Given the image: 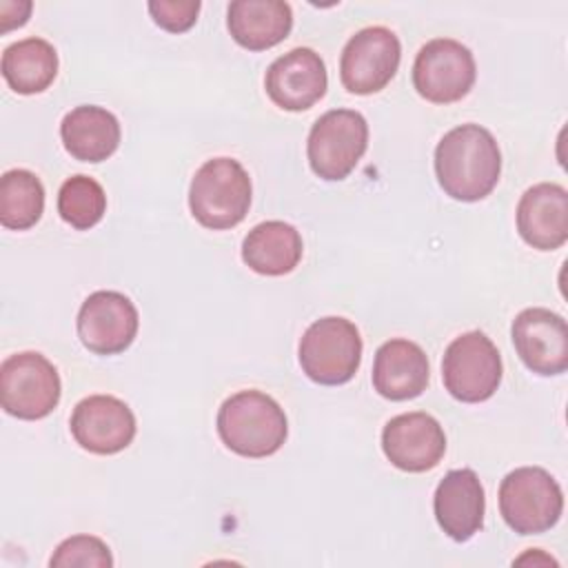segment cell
I'll use <instances>...</instances> for the list:
<instances>
[{
    "mask_svg": "<svg viewBox=\"0 0 568 568\" xmlns=\"http://www.w3.org/2000/svg\"><path fill=\"white\" fill-rule=\"evenodd\" d=\"M501 153L493 133L479 124H459L435 146V175L446 195L459 202L484 200L499 180Z\"/></svg>",
    "mask_w": 568,
    "mask_h": 568,
    "instance_id": "obj_1",
    "label": "cell"
},
{
    "mask_svg": "<svg viewBox=\"0 0 568 568\" xmlns=\"http://www.w3.org/2000/svg\"><path fill=\"white\" fill-rule=\"evenodd\" d=\"M215 424L229 450L253 459L277 453L288 435L282 406L262 390H240L224 399Z\"/></svg>",
    "mask_w": 568,
    "mask_h": 568,
    "instance_id": "obj_2",
    "label": "cell"
},
{
    "mask_svg": "<svg viewBox=\"0 0 568 568\" xmlns=\"http://www.w3.org/2000/svg\"><path fill=\"white\" fill-rule=\"evenodd\" d=\"M251 178L233 158L206 160L189 186L191 215L206 229L224 231L237 226L251 206Z\"/></svg>",
    "mask_w": 568,
    "mask_h": 568,
    "instance_id": "obj_3",
    "label": "cell"
},
{
    "mask_svg": "<svg viewBox=\"0 0 568 568\" xmlns=\"http://www.w3.org/2000/svg\"><path fill=\"white\" fill-rule=\"evenodd\" d=\"M297 355L308 379L322 386H339L353 379L359 368L362 337L351 320L328 315L304 331Z\"/></svg>",
    "mask_w": 568,
    "mask_h": 568,
    "instance_id": "obj_4",
    "label": "cell"
},
{
    "mask_svg": "<svg viewBox=\"0 0 568 568\" xmlns=\"http://www.w3.org/2000/svg\"><path fill=\"white\" fill-rule=\"evenodd\" d=\"M564 510V495L557 479L539 466L510 470L499 486V513L510 530L539 535L550 530Z\"/></svg>",
    "mask_w": 568,
    "mask_h": 568,
    "instance_id": "obj_5",
    "label": "cell"
},
{
    "mask_svg": "<svg viewBox=\"0 0 568 568\" xmlns=\"http://www.w3.org/2000/svg\"><path fill=\"white\" fill-rule=\"evenodd\" d=\"M62 384L55 366L38 351L9 355L0 364V404L18 419H42L60 402Z\"/></svg>",
    "mask_w": 568,
    "mask_h": 568,
    "instance_id": "obj_6",
    "label": "cell"
},
{
    "mask_svg": "<svg viewBox=\"0 0 568 568\" xmlns=\"http://www.w3.org/2000/svg\"><path fill=\"white\" fill-rule=\"evenodd\" d=\"M368 146V124L359 111L333 109L311 126L306 155L313 173L326 182L344 180Z\"/></svg>",
    "mask_w": 568,
    "mask_h": 568,
    "instance_id": "obj_7",
    "label": "cell"
},
{
    "mask_svg": "<svg viewBox=\"0 0 568 568\" xmlns=\"http://www.w3.org/2000/svg\"><path fill=\"white\" fill-rule=\"evenodd\" d=\"M501 373L499 351L481 331L462 333L444 351V386L464 404H477L493 397L501 382Z\"/></svg>",
    "mask_w": 568,
    "mask_h": 568,
    "instance_id": "obj_8",
    "label": "cell"
},
{
    "mask_svg": "<svg viewBox=\"0 0 568 568\" xmlns=\"http://www.w3.org/2000/svg\"><path fill=\"white\" fill-rule=\"evenodd\" d=\"M477 67L468 47L453 38L428 40L413 62V84L435 104L462 100L475 84Z\"/></svg>",
    "mask_w": 568,
    "mask_h": 568,
    "instance_id": "obj_9",
    "label": "cell"
},
{
    "mask_svg": "<svg viewBox=\"0 0 568 568\" xmlns=\"http://www.w3.org/2000/svg\"><path fill=\"white\" fill-rule=\"evenodd\" d=\"M399 38L386 27H366L348 38L339 58V80L355 95L382 91L397 73Z\"/></svg>",
    "mask_w": 568,
    "mask_h": 568,
    "instance_id": "obj_10",
    "label": "cell"
},
{
    "mask_svg": "<svg viewBox=\"0 0 568 568\" xmlns=\"http://www.w3.org/2000/svg\"><path fill=\"white\" fill-rule=\"evenodd\" d=\"M78 337L95 355H118L126 351L140 326L135 304L118 291L91 293L78 311Z\"/></svg>",
    "mask_w": 568,
    "mask_h": 568,
    "instance_id": "obj_11",
    "label": "cell"
},
{
    "mask_svg": "<svg viewBox=\"0 0 568 568\" xmlns=\"http://www.w3.org/2000/svg\"><path fill=\"white\" fill-rule=\"evenodd\" d=\"M513 344L528 371L550 377L568 368L566 320L548 308H524L513 320Z\"/></svg>",
    "mask_w": 568,
    "mask_h": 568,
    "instance_id": "obj_12",
    "label": "cell"
},
{
    "mask_svg": "<svg viewBox=\"0 0 568 568\" xmlns=\"http://www.w3.org/2000/svg\"><path fill=\"white\" fill-rule=\"evenodd\" d=\"M382 450L386 459L406 473L435 468L446 453L442 424L422 410L402 413L386 422L382 430Z\"/></svg>",
    "mask_w": 568,
    "mask_h": 568,
    "instance_id": "obj_13",
    "label": "cell"
},
{
    "mask_svg": "<svg viewBox=\"0 0 568 568\" xmlns=\"http://www.w3.org/2000/svg\"><path fill=\"white\" fill-rule=\"evenodd\" d=\"M71 435L89 453L115 455L135 437L133 410L113 395H89L71 413Z\"/></svg>",
    "mask_w": 568,
    "mask_h": 568,
    "instance_id": "obj_14",
    "label": "cell"
},
{
    "mask_svg": "<svg viewBox=\"0 0 568 568\" xmlns=\"http://www.w3.org/2000/svg\"><path fill=\"white\" fill-rule=\"evenodd\" d=\"M324 60L308 47L291 49L275 58L264 75L268 98L284 111H306L326 93Z\"/></svg>",
    "mask_w": 568,
    "mask_h": 568,
    "instance_id": "obj_15",
    "label": "cell"
},
{
    "mask_svg": "<svg viewBox=\"0 0 568 568\" xmlns=\"http://www.w3.org/2000/svg\"><path fill=\"white\" fill-rule=\"evenodd\" d=\"M439 528L455 541H468L484 524V486L473 468H455L444 475L433 495Z\"/></svg>",
    "mask_w": 568,
    "mask_h": 568,
    "instance_id": "obj_16",
    "label": "cell"
},
{
    "mask_svg": "<svg viewBox=\"0 0 568 568\" xmlns=\"http://www.w3.org/2000/svg\"><path fill=\"white\" fill-rule=\"evenodd\" d=\"M517 231L537 251H555L568 240V191L561 184L530 186L517 204Z\"/></svg>",
    "mask_w": 568,
    "mask_h": 568,
    "instance_id": "obj_17",
    "label": "cell"
},
{
    "mask_svg": "<svg viewBox=\"0 0 568 568\" xmlns=\"http://www.w3.org/2000/svg\"><path fill=\"white\" fill-rule=\"evenodd\" d=\"M430 377V366L424 348L410 339H388L384 342L373 362V388L390 399L404 402L419 397Z\"/></svg>",
    "mask_w": 568,
    "mask_h": 568,
    "instance_id": "obj_18",
    "label": "cell"
},
{
    "mask_svg": "<svg viewBox=\"0 0 568 568\" xmlns=\"http://www.w3.org/2000/svg\"><path fill=\"white\" fill-rule=\"evenodd\" d=\"M226 27L240 47L264 51L291 33L293 11L284 0H235L226 9Z\"/></svg>",
    "mask_w": 568,
    "mask_h": 568,
    "instance_id": "obj_19",
    "label": "cell"
},
{
    "mask_svg": "<svg viewBox=\"0 0 568 568\" xmlns=\"http://www.w3.org/2000/svg\"><path fill=\"white\" fill-rule=\"evenodd\" d=\"M60 138L67 153L80 162H102L120 144V122L104 106L82 104L60 122Z\"/></svg>",
    "mask_w": 568,
    "mask_h": 568,
    "instance_id": "obj_20",
    "label": "cell"
},
{
    "mask_svg": "<svg viewBox=\"0 0 568 568\" xmlns=\"http://www.w3.org/2000/svg\"><path fill=\"white\" fill-rule=\"evenodd\" d=\"M302 235L282 220H268L248 231L242 242L244 264L260 275H286L302 260Z\"/></svg>",
    "mask_w": 568,
    "mask_h": 568,
    "instance_id": "obj_21",
    "label": "cell"
},
{
    "mask_svg": "<svg viewBox=\"0 0 568 568\" xmlns=\"http://www.w3.org/2000/svg\"><path fill=\"white\" fill-rule=\"evenodd\" d=\"M0 69L16 93H42L58 75V53L44 38H24L2 51Z\"/></svg>",
    "mask_w": 568,
    "mask_h": 568,
    "instance_id": "obj_22",
    "label": "cell"
},
{
    "mask_svg": "<svg viewBox=\"0 0 568 568\" xmlns=\"http://www.w3.org/2000/svg\"><path fill=\"white\" fill-rule=\"evenodd\" d=\"M44 211V186L36 173L11 169L0 178V224L13 231L31 229Z\"/></svg>",
    "mask_w": 568,
    "mask_h": 568,
    "instance_id": "obj_23",
    "label": "cell"
},
{
    "mask_svg": "<svg viewBox=\"0 0 568 568\" xmlns=\"http://www.w3.org/2000/svg\"><path fill=\"white\" fill-rule=\"evenodd\" d=\"M106 211V193L100 182L89 175H73L58 191L60 217L78 231L95 226Z\"/></svg>",
    "mask_w": 568,
    "mask_h": 568,
    "instance_id": "obj_24",
    "label": "cell"
},
{
    "mask_svg": "<svg viewBox=\"0 0 568 568\" xmlns=\"http://www.w3.org/2000/svg\"><path fill=\"white\" fill-rule=\"evenodd\" d=\"M51 568H69V566H95L111 568L113 557L109 546L93 535H73L64 539L49 559Z\"/></svg>",
    "mask_w": 568,
    "mask_h": 568,
    "instance_id": "obj_25",
    "label": "cell"
},
{
    "mask_svg": "<svg viewBox=\"0 0 568 568\" xmlns=\"http://www.w3.org/2000/svg\"><path fill=\"white\" fill-rule=\"evenodd\" d=\"M200 7V0H151L149 13L164 31L184 33L195 24Z\"/></svg>",
    "mask_w": 568,
    "mask_h": 568,
    "instance_id": "obj_26",
    "label": "cell"
}]
</instances>
